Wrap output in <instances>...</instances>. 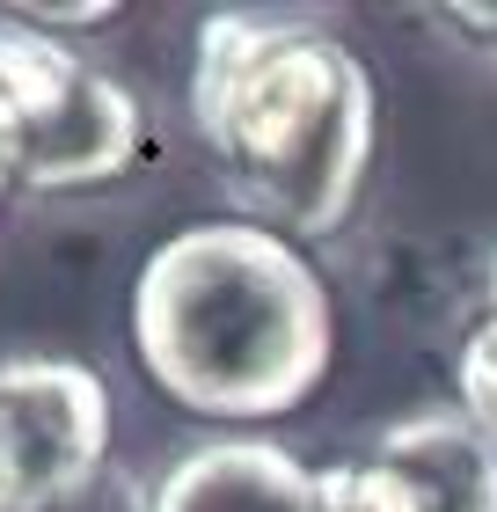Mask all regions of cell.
Wrapping results in <instances>:
<instances>
[{
  "mask_svg": "<svg viewBox=\"0 0 497 512\" xmlns=\"http://www.w3.org/2000/svg\"><path fill=\"white\" fill-rule=\"evenodd\" d=\"M191 125L242 220L322 242L351 220L373 169V74L337 30L220 8L198 22Z\"/></svg>",
  "mask_w": 497,
  "mask_h": 512,
  "instance_id": "cell-1",
  "label": "cell"
},
{
  "mask_svg": "<svg viewBox=\"0 0 497 512\" xmlns=\"http://www.w3.org/2000/svg\"><path fill=\"white\" fill-rule=\"evenodd\" d=\"M132 352L169 403L264 425L329 381L337 308L300 242L256 220H198L139 264Z\"/></svg>",
  "mask_w": 497,
  "mask_h": 512,
  "instance_id": "cell-2",
  "label": "cell"
},
{
  "mask_svg": "<svg viewBox=\"0 0 497 512\" xmlns=\"http://www.w3.org/2000/svg\"><path fill=\"white\" fill-rule=\"evenodd\" d=\"M0 103L15 118V183L30 191H88L147 154L132 88L15 15H0Z\"/></svg>",
  "mask_w": 497,
  "mask_h": 512,
  "instance_id": "cell-3",
  "label": "cell"
},
{
  "mask_svg": "<svg viewBox=\"0 0 497 512\" xmlns=\"http://www.w3.org/2000/svg\"><path fill=\"white\" fill-rule=\"evenodd\" d=\"M110 454V388L81 359H0V512H66Z\"/></svg>",
  "mask_w": 497,
  "mask_h": 512,
  "instance_id": "cell-4",
  "label": "cell"
},
{
  "mask_svg": "<svg viewBox=\"0 0 497 512\" xmlns=\"http://www.w3.org/2000/svg\"><path fill=\"white\" fill-rule=\"evenodd\" d=\"M351 512H497V439L454 410H410L344 461Z\"/></svg>",
  "mask_w": 497,
  "mask_h": 512,
  "instance_id": "cell-5",
  "label": "cell"
},
{
  "mask_svg": "<svg viewBox=\"0 0 497 512\" xmlns=\"http://www.w3.org/2000/svg\"><path fill=\"white\" fill-rule=\"evenodd\" d=\"M147 512H351L344 469H307L278 439H205L154 483Z\"/></svg>",
  "mask_w": 497,
  "mask_h": 512,
  "instance_id": "cell-6",
  "label": "cell"
},
{
  "mask_svg": "<svg viewBox=\"0 0 497 512\" xmlns=\"http://www.w3.org/2000/svg\"><path fill=\"white\" fill-rule=\"evenodd\" d=\"M454 381H461V410L497 439V256H490V271H483V300H476L468 337H461Z\"/></svg>",
  "mask_w": 497,
  "mask_h": 512,
  "instance_id": "cell-7",
  "label": "cell"
},
{
  "mask_svg": "<svg viewBox=\"0 0 497 512\" xmlns=\"http://www.w3.org/2000/svg\"><path fill=\"white\" fill-rule=\"evenodd\" d=\"M15 22H30V30H44V37H59V30H96V22H110L117 8L110 0H22V8H8Z\"/></svg>",
  "mask_w": 497,
  "mask_h": 512,
  "instance_id": "cell-8",
  "label": "cell"
},
{
  "mask_svg": "<svg viewBox=\"0 0 497 512\" xmlns=\"http://www.w3.org/2000/svg\"><path fill=\"white\" fill-rule=\"evenodd\" d=\"M446 22H461V37L476 44H497V8H468V0H454V8H439Z\"/></svg>",
  "mask_w": 497,
  "mask_h": 512,
  "instance_id": "cell-9",
  "label": "cell"
},
{
  "mask_svg": "<svg viewBox=\"0 0 497 512\" xmlns=\"http://www.w3.org/2000/svg\"><path fill=\"white\" fill-rule=\"evenodd\" d=\"M15 183V118H8V103H0V191Z\"/></svg>",
  "mask_w": 497,
  "mask_h": 512,
  "instance_id": "cell-10",
  "label": "cell"
}]
</instances>
